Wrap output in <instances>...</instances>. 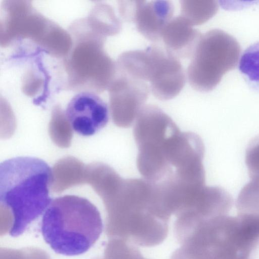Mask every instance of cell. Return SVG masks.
I'll list each match as a JSON object with an SVG mask.
<instances>
[{
  "label": "cell",
  "mask_w": 259,
  "mask_h": 259,
  "mask_svg": "<svg viewBox=\"0 0 259 259\" xmlns=\"http://www.w3.org/2000/svg\"><path fill=\"white\" fill-rule=\"evenodd\" d=\"M103 229L96 206L87 199L75 195L52 200L41 222L46 242L56 253L69 256L87 252L98 240Z\"/></svg>",
  "instance_id": "3957f363"
},
{
  "label": "cell",
  "mask_w": 259,
  "mask_h": 259,
  "mask_svg": "<svg viewBox=\"0 0 259 259\" xmlns=\"http://www.w3.org/2000/svg\"><path fill=\"white\" fill-rule=\"evenodd\" d=\"M72 129L65 114L58 112L52 115L49 127L50 137L59 147L66 148L70 146Z\"/></svg>",
  "instance_id": "4fadbf2b"
},
{
  "label": "cell",
  "mask_w": 259,
  "mask_h": 259,
  "mask_svg": "<svg viewBox=\"0 0 259 259\" xmlns=\"http://www.w3.org/2000/svg\"><path fill=\"white\" fill-rule=\"evenodd\" d=\"M64 114L72 128L83 136L94 135L103 128L109 120L107 104L97 94L89 92L74 96Z\"/></svg>",
  "instance_id": "52a82bcc"
},
{
  "label": "cell",
  "mask_w": 259,
  "mask_h": 259,
  "mask_svg": "<svg viewBox=\"0 0 259 259\" xmlns=\"http://www.w3.org/2000/svg\"><path fill=\"white\" fill-rule=\"evenodd\" d=\"M245 163L251 181L259 182V136L248 144L245 153Z\"/></svg>",
  "instance_id": "9a60e30c"
},
{
  "label": "cell",
  "mask_w": 259,
  "mask_h": 259,
  "mask_svg": "<svg viewBox=\"0 0 259 259\" xmlns=\"http://www.w3.org/2000/svg\"><path fill=\"white\" fill-rule=\"evenodd\" d=\"M53 171L42 159L17 157L0 164V203L12 216L10 235L22 234L49 206Z\"/></svg>",
  "instance_id": "7a4b0ae2"
},
{
  "label": "cell",
  "mask_w": 259,
  "mask_h": 259,
  "mask_svg": "<svg viewBox=\"0 0 259 259\" xmlns=\"http://www.w3.org/2000/svg\"><path fill=\"white\" fill-rule=\"evenodd\" d=\"M202 35L180 15L168 22L161 39L165 48L178 58H191Z\"/></svg>",
  "instance_id": "9c48e42d"
},
{
  "label": "cell",
  "mask_w": 259,
  "mask_h": 259,
  "mask_svg": "<svg viewBox=\"0 0 259 259\" xmlns=\"http://www.w3.org/2000/svg\"><path fill=\"white\" fill-rule=\"evenodd\" d=\"M122 65L130 76L149 82L150 91L160 100L176 97L186 82L179 58L164 46L152 45L143 50L126 51L123 55Z\"/></svg>",
  "instance_id": "277c9868"
},
{
  "label": "cell",
  "mask_w": 259,
  "mask_h": 259,
  "mask_svg": "<svg viewBox=\"0 0 259 259\" xmlns=\"http://www.w3.org/2000/svg\"><path fill=\"white\" fill-rule=\"evenodd\" d=\"M174 7L168 1H140L134 23L146 38L158 42L162 31L172 18Z\"/></svg>",
  "instance_id": "ba28073f"
},
{
  "label": "cell",
  "mask_w": 259,
  "mask_h": 259,
  "mask_svg": "<svg viewBox=\"0 0 259 259\" xmlns=\"http://www.w3.org/2000/svg\"><path fill=\"white\" fill-rule=\"evenodd\" d=\"M241 209H259V182L251 181L240 191L237 200Z\"/></svg>",
  "instance_id": "5bb4252c"
},
{
  "label": "cell",
  "mask_w": 259,
  "mask_h": 259,
  "mask_svg": "<svg viewBox=\"0 0 259 259\" xmlns=\"http://www.w3.org/2000/svg\"><path fill=\"white\" fill-rule=\"evenodd\" d=\"M238 68L249 88L259 93V41L244 51Z\"/></svg>",
  "instance_id": "8fae6325"
},
{
  "label": "cell",
  "mask_w": 259,
  "mask_h": 259,
  "mask_svg": "<svg viewBox=\"0 0 259 259\" xmlns=\"http://www.w3.org/2000/svg\"><path fill=\"white\" fill-rule=\"evenodd\" d=\"M240 48L232 36L219 29L202 35L187 68L189 84L202 92L213 90L237 65Z\"/></svg>",
  "instance_id": "5b68a950"
},
{
  "label": "cell",
  "mask_w": 259,
  "mask_h": 259,
  "mask_svg": "<svg viewBox=\"0 0 259 259\" xmlns=\"http://www.w3.org/2000/svg\"><path fill=\"white\" fill-rule=\"evenodd\" d=\"M86 167L78 159L67 157L60 159L53 167L51 186L56 192L86 182Z\"/></svg>",
  "instance_id": "30bf717a"
},
{
  "label": "cell",
  "mask_w": 259,
  "mask_h": 259,
  "mask_svg": "<svg viewBox=\"0 0 259 259\" xmlns=\"http://www.w3.org/2000/svg\"><path fill=\"white\" fill-rule=\"evenodd\" d=\"M140 1H121L119 4L120 15L124 20L134 22Z\"/></svg>",
  "instance_id": "2e32d148"
},
{
  "label": "cell",
  "mask_w": 259,
  "mask_h": 259,
  "mask_svg": "<svg viewBox=\"0 0 259 259\" xmlns=\"http://www.w3.org/2000/svg\"><path fill=\"white\" fill-rule=\"evenodd\" d=\"M181 15L193 26L203 24L215 13L214 1H181Z\"/></svg>",
  "instance_id": "7c38bea8"
},
{
  "label": "cell",
  "mask_w": 259,
  "mask_h": 259,
  "mask_svg": "<svg viewBox=\"0 0 259 259\" xmlns=\"http://www.w3.org/2000/svg\"><path fill=\"white\" fill-rule=\"evenodd\" d=\"M138 147V169L145 180L158 185L187 174L201 160L204 146L200 137L182 132L167 115L141 121L134 131Z\"/></svg>",
  "instance_id": "6da1fadb"
},
{
  "label": "cell",
  "mask_w": 259,
  "mask_h": 259,
  "mask_svg": "<svg viewBox=\"0 0 259 259\" xmlns=\"http://www.w3.org/2000/svg\"><path fill=\"white\" fill-rule=\"evenodd\" d=\"M117 73L110 84L111 113L117 126L128 127L145 105L150 89L145 81Z\"/></svg>",
  "instance_id": "8992f818"
}]
</instances>
